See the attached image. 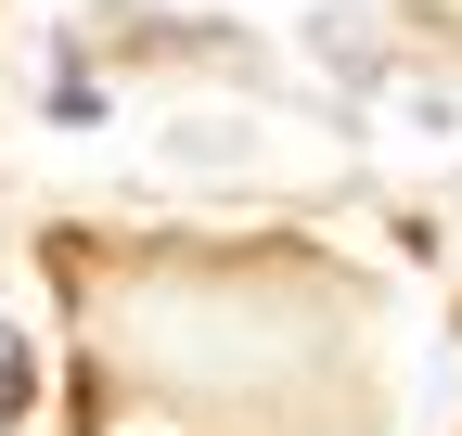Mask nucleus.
<instances>
[{"label":"nucleus","mask_w":462,"mask_h":436,"mask_svg":"<svg viewBox=\"0 0 462 436\" xmlns=\"http://www.w3.org/2000/svg\"><path fill=\"white\" fill-rule=\"evenodd\" d=\"M51 116H65V129H90V116H103V90L78 77V51H65V77H51Z\"/></svg>","instance_id":"f03ea898"},{"label":"nucleus","mask_w":462,"mask_h":436,"mask_svg":"<svg viewBox=\"0 0 462 436\" xmlns=\"http://www.w3.org/2000/svg\"><path fill=\"white\" fill-rule=\"evenodd\" d=\"M39 398V347H26V321H0V423H26Z\"/></svg>","instance_id":"f257e3e1"}]
</instances>
